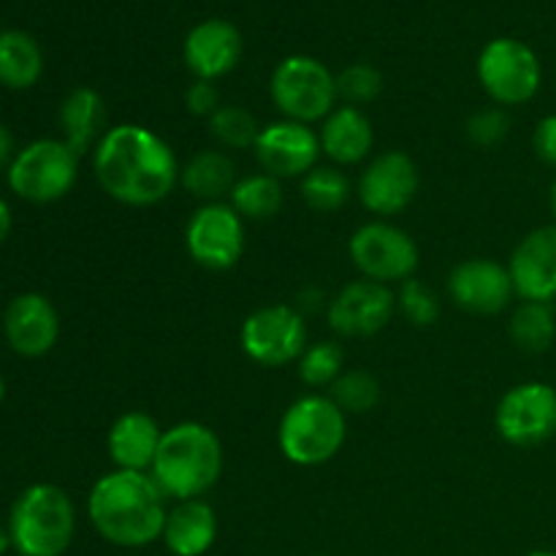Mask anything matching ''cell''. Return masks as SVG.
Listing matches in <instances>:
<instances>
[{"label":"cell","instance_id":"cell-33","mask_svg":"<svg viewBox=\"0 0 556 556\" xmlns=\"http://www.w3.org/2000/svg\"><path fill=\"white\" fill-rule=\"evenodd\" d=\"M337 92L345 98L348 106H364L383 92V76L375 65L353 63L337 74Z\"/></svg>","mask_w":556,"mask_h":556},{"label":"cell","instance_id":"cell-41","mask_svg":"<svg viewBox=\"0 0 556 556\" xmlns=\"http://www.w3.org/2000/svg\"><path fill=\"white\" fill-rule=\"evenodd\" d=\"M5 400V380H3V375H0V402Z\"/></svg>","mask_w":556,"mask_h":556},{"label":"cell","instance_id":"cell-36","mask_svg":"<svg viewBox=\"0 0 556 556\" xmlns=\"http://www.w3.org/2000/svg\"><path fill=\"white\" fill-rule=\"evenodd\" d=\"M532 150L546 166H556V114H548L535 125L532 134Z\"/></svg>","mask_w":556,"mask_h":556},{"label":"cell","instance_id":"cell-23","mask_svg":"<svg viewBox=\"0 0 556 556\" xmlns=\"http://www.w3.org/2000/svg\"><path fill=\"white\" fill-rule=\"evenodd\" d=\"M106 101L92 87H76L65 96L60 106V128H63V141L76 152L85 155L98 147V141L106 136Z\"/></svg>","mask_w":556,"mask_h":556},{"label":"cell","instance_id":"cell-42","mask_svg":"<svg viewBox=\"0 0 556 556\" xmlns=\"http://www.w3.org/2000/svg\"><path fill=\"white\" fill-rule=\"evenodd\" d=\"M527 556H556L554 552H530Z\"/></svg>","mask_w":556,"mask_h":556},{"label":"cell","instance_id":"cell-4","mask_svg":"<svg viewBox=\"0 0 556 556\" xmlns=\"http://www.w3.org/2000/svg\"><path fill=\"white\" fill-rule=\"evenodd\" d=\"M74 503L54 483L25 489L11 508V546L22 556H63L74 541Z\"/></svg>","mask_w":556,"mask_h":556},{"label":"cell","instance_id":"cell-26","mask_svg":"<svg viewBox=\"0 0 556 556\" xmlns=\"http://www.w3.org/2000/svg\"><path fill=\"white\" fill-rule=\"evenodd\" d=\"M282 201L286 195H282L280 179L266 172L239 177L228 195V204L239 212L242 220H271L280 212Z\"/></svg>","mask_w":556,"mask_h":556},{"label":"cell","instance_id":"cell-25","mask_svg":"<svg viewBox=\"0 0 556 556\" xmlns=\"http://www.w3.org/2000/svg\"><path fill=\"white\" fill-rule=\"evenodd\" d=\"M43 54L36 38L22 30L0 33V85L27 90L41 79Z\"/></svg>","mask_w":556,"mask_h":556},{"label":"cell","instance_id":"cell-28","mask_svg":"<svg viewBox=\"0 0 556 556\" xmlns=\"http://www.w3.org/2000/svg\"><path fill=\"white\" fill-rule=\"evenodd\" d=\"M302 199L313 212L329 215L342 210L351 199V179L345 177L340 166H318L302 177Z\"/></svg>","mask_w":556,"mask_h":556},{"label":"cell","instance_id":"cell-15","mask_svg":"<svg viewBox=\"0 0 556 556\" xmlns=\"http://www.w3.org/2000/svg\"><path fill=\"white\" fill-rule=\"evenodd\" d=\"M396 293L383 282L353 280L337 291L326 307V320L342 337H372L391 324Z\"/></svg>","mask_w":556,"mask_h":556},{"label":"cell","instance_id":"cell-18","mask_svg":"<svg viewBox=\"0 0 556 556\" xmlns=\"http://www.w3.org/2000/svg\"><path fill=\"white\" fill-rule=\"evenodd\" d=\"M3 331L11 351L25 358L47 356L60 337V315L41 293H20L3 315Z\"/></svg>","mask_w":556,"mask_h":556},{"label":"cell","instance_id":"cell-13","mask_svg":"<svg viewBox=\"0 0 556 556\" xmlns=\"http://www.w3.org/2000/svg\"><path fill=\"white\" fill-rule=\"evenodd\" d=\"M418 185L421 177L416 161L407 152L389 150L364 166L356 193L364 210L372 212L378 220H389L413 204Z\"/></svg>","mask_w":556,"mask_h":556},{"label":"cell","instance_id":"cell-12","mask_svg":"<svg viewBox=\"0 0 556 556\" xmlns=\"http://www.w3.org/2000/svg\"><path fill=\"white\" fill-rule=\"evenodd\" d=\"M494 427L505 443L519 448L546 443L556 434V391L541 380L514 386L494 410Z\"/></svg>","mask_w":556,"mask_h":556},{"label":"cell","instance_id":"cell-38","mask_svg":"<svg viewBox=\"0 0 556 556\" xmlns=\"http://www.w3.org/2000/svg\"><path fill=\"white\" fill-rule=\"evenodd\" d=\"M11 233V210L3 199H0V244L5 242V237Z\"/></svg>","mask_w":556,"mask_h":556},{"label":"cell","instance_id":"cell-1","mask_svg":"<svg viewBox=\"0 0 556 556\" xmlns=\"http://www.w3.org/2000/svg\"><path fill=\"white\" fill-rule=\"evenodd\" d=\"M172 144L152 128L123 123L106 130L92 150V172L109 199L125 206H155L179 185Z\"/></svg>","mask_w":556,"mask_h":556},{"label":"cell","instance_id":"cell-29","mask_svg":"<svg viewBox=\"0 0 556 556\" xmlns=\"http://www.w3.org/2000/svg\"><path fill=\"white\" fill-rule=\"evenodd\" d=\"M206 123H210V134L215 136L217 144L226 150H253L261 134V125L253 112H248L244 106H233V103H223Z\"/></svg>","mask_w":556,"mask_h":556},{"label":"cell","instance_id":"cell-27","mask_svg":"<svg viewBox=\"0 0 556 556\" xmlns=\"http://www.w3.org/2000/svg\"><path fill=\"white\" fill-rule=\"evenodd\" d=\"M510 340L525 353H546L556 340V315L546 302H521L510 315Z\"/></svg>","mask_w":556,"mask_h":556},{"label":"cell","instance_id":"cell-31","mask_svg":"<svg viewBox=\"0 0 556 556\" xmlns=\"http://www.w3.org/2000/svg\"><path fill=\"white\" fill-rule=\"evenodd\" d=\"M331 400L345 416H362L380 402V383L364 369H345L331 386Z\"/></svg>","mask_w":556,"mask_h":556},{"label":"cell","instance_id":"cell-11","mask_svg":"<svg viewBox=\"0 0 556 556\" xmlns=\"http://www.w3.org/2000/svg\"><path fill=\"white\" fill-rule=\"evenodd\" d=\"M185 250L204 269H231L244 253V220L226 201L201 204L185 226Z\"/></svg>","mask_w":556,"mask_h":556},{"label":"cell","instance_id":"cell-37","mask_svg":"<svg viewBox=\"0 0 556 556\" xmlns=\"http://www.w3.org/2000/svg\"><path fill=\"white\" fill-rule=\"evenodd\" d=\"M11 161H14V136L5 125H0V168L11 166Z\"/></svg>","mask_w":556,"mask_h":556},{"label":"cell","instance_id":"cell-10","mask_svg":"<svg viewBox=\"0 0 556 556\" xmlns=\"http://www.w3.org/2000/svg\"><path fill=\"white\" fill-rule=\"evenodd\" d=\"M239 345L244 356L258 367H286L307 351L304 315L291 304H266L253 309L239 329Z\"/></svg>","mask_w":556,"mask_h":556},{"label":"cell","instance_id":"cell-6","mask_svg":"<svg viewBox=\"0 0 556 556\" xmlns=\"http://www.w3.org/2000/svg\"><path fill=\"white\" fill-rule=\"evenodd\" d=\"M269 96L286 119L313 125L324 123L337 109V76L309 54H291L275 68Z\"/></svg>","mask_w":556,"mask_h":556},{"label":"cell","instance_id":"cell-21","mask_svg":"<svg viewBox=\"0 0 556 556\" xmlns=\"http://www.w3.org/2000/svg\"><path fill=\"white\" fill-rule=\"evenodd\" d=\"M320 150L334 166H356L367 161L375 144V130L358 106H337L320 123Z\"/></svg>","mask_w":556,"mask_h":556},{"label":"cell","instance_id":"cell-22","mask_svg":"<svg viewBox=\"0 0 556 556\" xmlns=\"http://www.w3.org/2000/svg\"><path fill=\"white\" fill-rule=\"evenodd\" d=\"M161 541L174 556H204L217 541V514L206 500H182L168 508Z\"/></svg>","mask_w":556,"mask_h":556},{"label":"cell","instance_id":"cell-20","mask_svg":"<svg viewBox=\"0 0 556 556\" xmlns=\"http://www.w3.org/2000/svg\"><path fill=\"white\" fill-rule=\"evenodd\" d=\"M163 429L155 418L144 410H128L114 418L106 434L109 459L114 462V470L150 472L161 448Z\"/></svg>","mask_w":556,"mask_h":556},{"label":"cell","instance_id":"cell-35","mask_svg":"<svg viewBox=\"0 0 556 556\" xmlns=\"http://www.w3.org/2000/svg\"><path fill=\"white\" fill-rule=\"evenodd\" d=\"M185 106H188L190 114L195 117H206L210 119L217 109L223 106L220 103V92H217L215 81H206V79H195L193 85L185 90Z\"/></svg>","mask_w":556,"mask_h":556},{"label":"cell","instance_id":"cell-9","mask_svg":"<svg viewBox=\"0 0 556 556\" xmlns=\"http://www.w3.org/2000/svg\"><path fill=\"white\" fill-rule=\"evenodd\" d=\"M541 60L519 38H494L478 54V81L497 106H521L541 90Z\"/></svg>","mask_w":556,"mask_h":556},{"label":"cell","instance_id":"cell-3","mask_svg":"<svg viewBox=\"0 0 556 556\" xmlns=\"http://www.w3.org/2000/svg\"><path fill=\"white\" fill-rule=\"evenodd\" d=\"M150 476L177 503L201 500L223 476V443L206 424L182 421L163 429Z\"/></svg>","mask_w":556,"mask_h":556},{"label":"cell","instance_id":"cell-8","mask_svg":"<svg viewBox=\"0 0 556 556\" xmlns=\"http://www.w3.org/2000/svg\"><path fill=\"white\" fill-rule=\"evenodd\" d=\"M348 255L364 280L405 282L418 269V244L405 228L389 220H369L353 231Z\"/></svg>","mask_w":556,"mask_h":556},{"label":"cell","instance_id":"cell-2","mask_svg":"<svg viewBox=\"0 0 556 556\" xmlns=\"http://www.w3.org/2000/svg\"><path fill=\"white\" fill-rule=\"evenodd\" d=\"M166 500L150 472L112 470L90 489L87 516L112 546L144 548L161 541L168 516Z\"/></svg>","mask_w":556,"mask_h":556},{"label":"cell","instance_id":"cell-40","mask_svg":"<svg viewBox=\"0 0 556 556\" xmlns=\"http://www.w3.org/2000/svg\"><path fill=\"white\" fill-rule=\"evenodd\" d=\"M552 212H554V217H556V182L552 185Z\"/></svg>","mask_w":556,"mask_h":556},{"label":"cell","instance_id":"cell-14","mask_svg":"<svg viewBox=\"0 0 556 556\" xmlns=\"http://www.w3.org/2000/svg\"><path fill=\"white\" fill-rule=\"evenodd\" d=\"M261 168L277 179L304 177L318 166L320 136L313 125L296 123V119H277L261 128L253 147Z\"/></svg>","mask_w":556,"mask_h":556},{"label":"cell","instance_id":"cell-17","mask_svg":"<svg viewBox=\"0 0 556 556\" xmlns=\"http://www.w3.org/2000/svg\"><path fill=\"white\" fill-rule=\"evenodd\" d=\"M516 296L525 302L556 299V226H541L516 244L508 261Z\"/></svg>","mask_w":556,"mask_h":556},{"label":"cell","instance_id":"cell-34","mask_svg":"<svg viewBox=\"0 0 556 556\" xmlns=\"http://www.w3.org/2000/svg\"><path fill=\"white\" fill-rule=\"evenodd\" d=\"M510 134V117L503 106L481 109L467 119V139L478 147H497L503 144L505 136Z\"/></svg>","mask_w":556,"mask_h":556},{"label":"cell","instance_id":"cell-7","mask_svg":"<svg viewBox=\"0 0 556 556\" xmlns=\"http://www.w3.org/2000/svg\"><path fill=\"white\" fill-rule=\"evenodd\" d=\"M79 157L63 139H38L22 147L9 166V188L30 204H52L71 193Z\"/></svg>","mask_w":556,"mask_h":556},{"label":"cell","instance_id":"cell-24","mask_svg":"<svg viewBox=\"0 0 556 556\" xmlns=\"http://www.w3.org/2000/svg\"><path fill=\"white\" fill-rule=\"evenodd\" d=\"M237 166L231 155L223 150H201L179 168V185L188 190L193 199L212 204L223 201V195H231L237 185Z\"/></svg>","mask_w":556,"mask_h":556},{"label":"cell","instance_id":"cell-32","mask_svg":"<svg viewBox=\"0 0 556 556\" xmlns=\"http://www.w3.org/2000/svg\"><path fill=\"white\" fill-rule=\"evenodd\" d=\"M396 309L405 315V320H410L418 329H427V326L438 324L440 318V302L434 296L432 288L427 282L410 280L400 282V293H396Z\"/></svg>","mask_w":556,"mask_h":556},{"label":"cell","instance_id":"cell-5","mask_svg":"<svg viewBox=\"0 0 556 556\" xmlns=\"http://www.w3.org/2000/svg\"><path fill=\"white\" fill-rule=\"evenodd\" d=\"M348 438V416L331 396H299L282 413L277 445L291 465L320 467L334 459Z\"/></svg>","mask_w":556,"mask_h":556},{"label":"cell","instance_id":"cell-30","mask_svg":"<svg viewBox=\"0 0 556 556\" xmlns=\"http://www.w3.org/2000/svg\"><path fill=\"white\" fill-rule=\"evenodd\" d=\"M299 378L309 389H326L334 386V380L345 372V351L340 342L320 340L307 345V351L299 358Z\"/></svg>","mask_w":556,"mask_h":556},{"label":"cell","instance_id":"cell-16","mask_svg":"<svg viewBox=\"0 0 556 556\" xmlns=\"http://www.w3.org/2000/svg\"><path fill=\"white\" fill-rule=\"evenodd\" d=\"M448 296L470 315H497L516 296L508 266L492 258H467L448 275Z\"/></svg>","mask_w":556,"mask_h":556},{"label":"cell","instance_id":"cell-39","mask_svg":"<svg viewBox=\"0 0 556 556\" xmlns=\"http://www.w3.org/2000/svg\"><path fill=\"white\" fill-rule=\"evenodd\" d=\"M9 546H11V535H9V530H5V527H0V556H3L5 552H9Z\"/></svg>","mask_w":556,"mask_h":556},{"label":"cell","instance_id":"cell-19","mask_svg":"<svg viewBox=\"0 0 556 556\" xmlns=\"http://www.w3.org/2000/svg\"><path fill=\"white\" fill-rule=\"evenodd\" d=\"M182 58L195 79H220L242 60V33L228 20L199 22L185 38Z\"/></svg>","mask_w":556,"mask_h":556}]
</instances>
